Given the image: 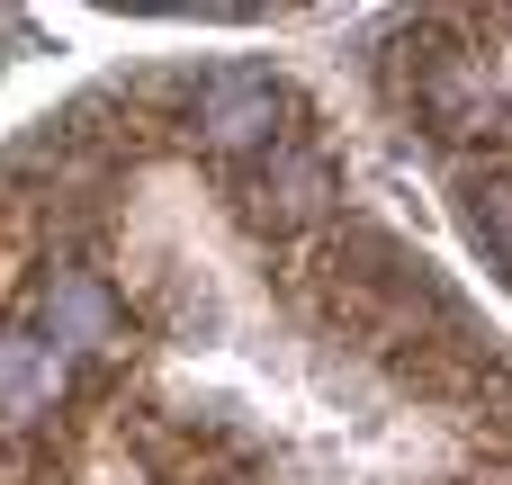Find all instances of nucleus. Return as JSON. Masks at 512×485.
Masks as SVG:
<instances>
[{
    "label": "nucleus",
    "mask_w": 512,
    "mask_h": 485,
    "mask_svg": "<svg viewBox=\"0 0 512 485\" xmlns=\"http://www.w3.org/2000/svg\"><path fill=\"white\" fill-rule=\"evenodd\" d=\"M270 126H279L270 72H216V81L198 90V135H207L216 153H252V144H270Z\"/></svg>",
    "instance_id": "nucleus-1"
},
{
    "label": "nucleus",
    "mask_w": 512,
    "mask_h": 485,
    "mask_svg": "<svg viewBox=\"0 0 512 485\" xmlns=\"http://www.w3.org/2000/svg\"><path fill=\"white\" fill-rule=\"evenodd\" d=\"M117 297L90 279V270H54L45 279V297H36V333L54 342V351H108L117 342Z\"/></svg>",
    "instance_id": "nucleus-2"
},
{
    "label": "nucleus",
    "mask_w": 512,
    "mask_h": 485,
    "mask_svg": "<svg viewBox=\"0 0 512 485\" xmlns=\"http://www.w3.org/2000/svg\"><path fill=\"white\" fill-rule=\"evenodd\" d=\"M63 360H72V351H54L36 324H9V333H0V414H9V423L45 414V405L63 396Z\"/></svg>",
    "instance_id": "nucleus-3"
},
{
    "label": "nucleus",
    "mask_w": 512,
    "mask_h": 485,
    "mask_svg": "<svg viewBox=\"0 0 512 485\" xmlns=\"http://www.w3.org/2000/svg\"><path fill=\"white\" fill-rule=\"evenodd\" d=\"M261 198H270V216H279V225H306V216L333 198V162H324V153H306V144H288V153H270Z\"/></svg>",
    "instance_id": "nucleus-4"
},
{
    "label": "nucleus",
    "mask_w": 512,
    "mask_h": 485,
    "mask_svg": "<svg viewBox=\"0 0 512 485\" xmlns=\"http://www.w3.org/2000/svg\"><path fill=\"white\" fill-rule=\"evenodd\" d=\"M468 234L486 243V261L512 270V162H486V171H468Z\"/></svg>",
    "instance_id": "nucleus-5"
},
{
    "label": "nucleus",
    "mask_w": 512,
    "mask_h": 485,
    "mask_svg": "<svg viewBox=\"0 0 512 485\" xmlns=\"http://www.w3.org/2000/svg\"><path fill=\"white\" fill-rule=\"evenodd\" d=\"M423 108H432L441 135H477V126H486V81H477L468 63H432V72H423Z\"/></svg>",
    "instance_id": "nucleus-6"
}]
</instances>
